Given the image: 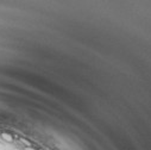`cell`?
Instances as JSON below:
<instances>
[{"instance_id":"obj_3","label":"cell","mask_w":151,"mask_h":150,"mask_svg":"<svg viewBox=\"0 0 151 150\" xmlns=\"http://www.w3.org/2000/svg\"><path fill=\"white\" fill-rule=\"evenodd\" d=\"M23 150H37V149H35V148H32V146H24Z\"/></svg>"},{"instance_id":"obj_2","label":"cell","mask_w":151,"mask_h":150,"mask_svg":"<svg viewBox=\"0 0 151 150\" xmlns=\"http://www.w3.org/2000/svg\"><path fill=\"white\" fill-rule=\"evenodd\" d=\"M20 144H23L24 146H32V144H31V142H29V141H26L25 138H19V141H18Z\"/></svg>"},{"instance_id":"obj_1","label":"cell","mask_w":151,"mask_h":150,"mask_svg":"<svg viewBox=\"0 0 151 150\" xmlns=\"http://www.w3.org/2000/svg\"><path fill=\"white\" fill-rule=\"evenodd\" d=\"M0 138H1L4 142H6V143H13L14 142V138H13V136L11 135V133H7V132H0Z\"/></svg>"},{"instance_id":"obj_4","label":"cell","mask_w":151,"mask_h":150,"mask_svg":"<svg viewBox=\"0 0 151 150\" xmlns=\"http://www.w3.org/2000/svg\"><path fill=\"white\" fill-rule=\"evenodd\" d=\"M0 150H5V145L3 143H0Z\"/></svg>"}]
</instances>
